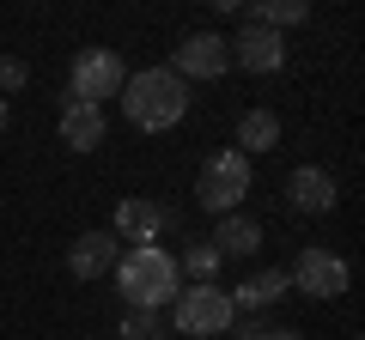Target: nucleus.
<instances>
[{
    "label": "nucleus",
    "mask_w": 365,
    "mask_h": 340,
    "mask_svg": "<svg viewBox=\"0 0 365 340\" xmlns=\"http://www.w3.org/2000/svg\"><path fill=\"white\" fill-rule=\"evenodd\" d=\"M122 110H128V122L140 134H165L182 122V110H189V85H182L170 67H146V73H134L128 85H122Z\"/></svg>",
    "instance_id": "obj_1"
},
{
    "label": "nucleus",
    "mask_w": 365,
    "mask_h": 340,
    "mask_svg": "<svg viewBox=\"0 0 365 340\" xmlns=\"http://www.w3.org/2000/svg\"><path fill=\"white\" fill-rule=\"evenodd\" d=\"M116 286H122V298H128V310H158V304H170L182 292V274H177V262H170V249L140 243V249H128L116 262Z\"/></svg>",
    "instance_id": "obj_2"
},
{
    "label": "nucleus",
    "mask_w": 365,
    "mask_h": 340,
    "mask_svg": "<svg viewBox=\"0 0 365 340\" xmlns=\"http://www.w3.org/2000/svg\"><path fill=\"white\" fill-rule=\"evenodd\" d=\"M122 85H128V67H122L116 49H86L73 61V73H67V97L73 104H104V97H122Z\"/></svg>",
    "instance_id": "obj_3"
},
{
    "label": "nucleus",
    "mask_w": 365,
    "mask_h": 340,
    "mask_svg": "<svg viewBox=\"0 0 365 340\" xmlns=\"http://www.w3.org/2000/svg\"><path fill=\"white\" fill-rule=\"evenodd\" d=\"M244 195H250V158L237 152V146H232V152H213L207 164H201V207L225 219Z\"/></svg>",
    "instance_id": "obj_4"
},
{
    "label": "nucleus",
    "mask_w": 365,
    "mask_h": 340,
    "mask_svg": "<svg viewBox=\"0 0 365 340\" xmlns=\"http://www.w3.org/2000/svg\"><path fill=\"white\" fill-rule=\"evenodd\" d=\"M177 328L182 334H225V328L237 322V310H232V298H225L220 286H189V292H177Z\"/></svg>",
    "instance_id": "obj_5"
},
{
    "label": "nucleus",
    "mask_w": 365,
    "mask_h": 340,
    "mask_svg": "<svg viewBox=\"0 0 365 340\" xmlns=\"http://www.w3.org/2000/svg\"><path fill=\"white\" fill-rule=\"evenodd\" d=\"M287 286H299L304 298H323V304H335L341 292H347V262H341V255H329V249H304L299 262H292Z\"/></svg>",
    "instance_id": "obj_6"
},
{
    "label": "nucleus",
    "mask_w": 365,
    "mask_h": 340,
    "mask_svg": "<svg viewBox=\"0 0 365 340\" xmlns=\"http://www.w3.org/2000/svg\"><path fill=\"white\" fill-rule=\"evenodd\" d=\"M225 67H232L225 37H220V31H195V37L177 43V67H170V73H177V79H220Z\"/></svg>",
    "instance_id": "obj_7"
},
{
    "label": "nucleus",
    "mask_w": 365,
    "mask_h": 340,
    "mask_svg": "<svg viewBox=\"0 0 365 340\" xmlns=\"http://www.w3.org/2000/svg\"><path fill=\"white\" fill-rule=\"evenodd\" d=\"M225 49H232V61L244 67V73H280V67H287V37H280V31H262V25H244Z\"/></svg>",
    "instance_id": "obj_8"
},
{
    "label": "nucleus",
    "mask_w": 365,
    "mask_h": 340,
    "mask_svg": "<svg viewBox=\"0 0 365 340\" xmlns=\"http://www.w3.org/2000/svg\"><path fill=\"white\" fill-rule=\"evenodd\" d=\"M165 225H170V213L158 207V201H122V207H116V225H110V237L140 249V243H153Z\"/></svg>",
    "instance_id": "obj_9"
},
{
    "label": "nucleus",
    "mask_w": 365,
    "mask_h": 340,
    "mask_svg": "<svg viewBox=\"0 0 365 340\" xmlns=\"http://www.w3.org/2000/svg\"><path fill=\"white\" fill-rule=\"evenodd\" d=\"M116 262H122V243L110 231H86V237H73V249H67V267H73L79 280L116 274Z\"/></svg>",
    "instance_id": "obj_10"
},
{
    "label": "nucleus",
    "mask_w": 365,
    "mask_h": 340,
    "mask_svg": "<svg viewBox=\"0 0 365 340\" xmlns=\"http://www.w3.org/2000/svg\"><path fill=\"white\" fill-rule=\"evenodd\" d=\"M287 201L299 213H329L335 207V176H329V170H317V164H299L287 176Z\"/></svg>",
    "instance_id": "obj_11"
},
{
    "label": "nucleus",
    "mask_w": 365,
    "mask_h": 340,
    "mask_svg": "<svg viewBox=\"0 0 365 340\" xmlns=\"http://www.w3.org/2000/svg\"><path fill=\"white\" fill-rule=\"evenodd\" d=\"M61 146H73V152L104 146V110L73 104V97H67V104H61Z\"/></svg>",
    "instance_id": "obj_12"
},
{
    "label": "nucleus",
    "mask_w": 365,
    "mask_h": 340,
    "mask_svg": "<svg viewBox=\"0 0 365 340\" xmlns=\"http://www.w3.org/2000/svg\"><path fill=\"white\" fill-rule=\"evenodd\" d=\"M256 243H262V225L244 219V213H225V219L213 225V237H207L213 255H256Z\"/></svg>",
    "instance_id": "obj_13"
},
{
    "label": "nucleus",
    "mask_w": 365,
    "mask_h": 340,
    "mask_svg": "<svg viewBox=\"0 0 365 340\" xmlns=\"http://www.w3.org/2000/svg\"><path fill=\"white\" fill-rule=\"evenodd\" d=\"M287 274H280V267H268V274H250L244 286L237 292H225V298H232V310H268V304H280L287 298Z\"/></svg>",
    "instance_id": "obj_14"
},
{
    "label": "nucleus",
    "mask_w": 365,
    "mask_h": 340,
    "mask_svg": "<svg viewBox=\"0 0 365 340\" xmlns=\"http://www.w3.org/2000/svg\"><path fill=\"white\" fill-rule=\"evenodd\" d=\"M268 146H280V116L274 110H244V122H237V152H268Z\"/></svg>",
    "instance_id": "obj_15"
},
{
    "label": "nucleus",
    "mask_w": 365,
    "mask_h": 340,
    "mask_svg": "<svg viewBox=\"0 0 365 340\" xmlns=\"http://www.w3.org/2000/svg\"><path fill=\"white\" fill-rule=\"evenodd\" d=\"M299 18H311V6H304V0H262V6H250V25H262V31L299 25Z\"/></svg>",
    "instance_id": "obj_16"
},
{
    "label": "nucleus",
    "mask_w": 365,
    "mask_h": 340,
    "mask_svg": "<svg viewBox=\"0 0 365 340\" xmlns=\"http://www.w3.org/2000/svg\"><path fill=\"white\" fill-rule=\"evenodd\" d=\"M122 340H158V310H128Z\"/></svg>",
    "instance_id": "obj_17"
},
{
    "label": "nucleus",
    "mask_w": 365,
    "mask_h": 340,
    "mask_svg": "<svg viewBox=\"0 0 365 340\" xmlns=\"http://www.w3.org/2000/svg\"><path fill=\"white\" fill-rule=\"evenodd\" d=\"M182 262H189V274H195V286H207V274L220 267V255H213L207 243H195V249H182Z\"/></svg>",
    "instance_id": "obj_18"
},
{
    "label": "nucleus",
    "mask_w": 365,
    "mask_h": 340,
    "mask_svg": "<svg viewBox=\"0 0 365 340\" xmlns=\"http://www.w3.org/2000/svg\"><path fill=\"white\" fill-rule=\"evenodd\" d=\"M25 85V61H0V92H19Z\"/></svg>",
    "instance_id": "obj_19"
},
{
    "label": "nucleus",
    "mask_w": 365,
    "mask_h": 340,
    "mask_svg": "<svg viewBox=\"0 0 365 340\" xmlns=\"http://www.w3.org/2000/svg\"><path fill=\"white\" fill-rule=\"evenodd\" d=\"M250 340H304V334H299V328H256Z\"/></svg>",
    "instance_id": "obj_20"
},
{
    "label": "nucleus",
    "mask_w": 365,
    "mask_h": 340,
    "mask_svg": "<svg viewBox=\"0 0 365 340\" xmlns=\"http://www.w3.org/2000/svg\"><path fill=\"white\" fill-rule=\"evenodd\" d=\"M0 134H6V97H0Z\"/></svg>",
    "instance_id": "obj_21"
}]
</instances>
